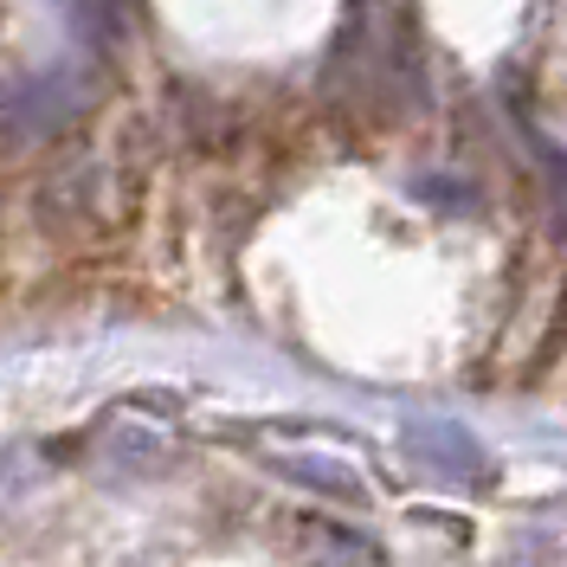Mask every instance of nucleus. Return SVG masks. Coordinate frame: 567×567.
I'll return each mask as SVG.
<instances>
[{
	"instance_id": "f257e3e1",
	"label": "nucleus",
	"mask_w": 567,
	"mask_h": 567,
	"mask_svg": "<svg viewBox=\"0 0 567 567\" xmlns=\"http://www.w3.org/2000/svg\"><path fill=\"white\" fill-rule=\"evenodd\" d=\"M406 452H413L425 471L452 477V484H477V477H491V452L452 420H413L406 425Z\"/></svg>"
},
{
	"instance_id": "f03ea898",
	"label": "nucleus",
	"mask_w": 567,
	"mask_h": 567,
	"mask_svg": "<svg viewBox=\"0 0 567 567\" xmlns=\"http://www.w3.org/2000/svg\"><path fill=\"white\" fill-rule=\"evenodd\" d=\"M271 471L290 477V484H303V491H317V496H336V503H368V484L354 471H342L336 458H317V452H278Z\"/></svg>"
},
{
	"instance_id": "7ed1b4c3",
	"label": "nucleus",
	"mask_w": 567,
	"mask_h": 567,
	"mask_svg": "<svg viewBox=\"0 0 567 567\" xmlns=\"http://www.w3.org/2000/svg\"><path fill=\"white\" fill-rule=\"evenodd\" d=\"M110 458H116V464H130V471H148V464H162V458H168V445H162V439H142V432H116Z\"/></svg>"
}]
</instances>
